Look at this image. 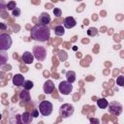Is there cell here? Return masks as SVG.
I'll return each instance as SVG.
<instances>
[{
	"instance_id": "4316f807",
	"label": "cell",
	"mask_w": 124,
	"mask_h": 124,
	"mask_svg": "<svg viewBox=\"0 0 124 124\" xmlns=\"http://www.w3.org/2000/svg\"><path fill=\"white\" fill-rule=\"evenodd\" d=\"M1 29H2V30H4V29H6V25H5L4 23H1Z\"/></svg>"
},
{
	"instance_id": "d6986e66",
	"label": "cell",
	"mask_w": 124,
	"mask_h": 124,
	"mask_svg": "<svg viewBox=\"0 0 124 124\" xmlns=\"http://www.w3.org/2000/svg\"><path fill=\"white\" fill-rule=\"evenodd\" d=\"M22 86H23L24 89H26V90H30V89L33 88L34 83H33V81H31V80H25Z\"/></svg>"
},
{
	"instance_id": "277c9868",
	"label": "cell",
	"mask_w": 124,
	"mask_h": 124,
	"mask_svg": "<svg viewBox=\"0 0 124 124\" xmlns=\"http://www.w3.org/2000/svg\"><path fill=\"white\" fill-rule=\"evenodd\" d=\"M13 40L11 36L7 33L0 34V49L1 50H7L12 46Z\"/></svg>"
},
{
	"instance_id": "8992f818",
	"label": "cell",
	"mask_w": 124,
	"mask_h": 124,
	"mask_svg": "<svg viewBox=\"0 0 124 124\" xmlns=\"http://www.w3.org/2000/svg\"><path fill=\"white\" fill-rule=\"evenodd\" d=\"M108 108L109 113H111V114H113V115H115V116L120 115V114L122 113V111H123V106H122L119 102H116V101L110 102V103L108 104Z\"/></svg>"
},
{
	"instance_id": "ac0fdd59",
	"label": "cell",
	"mask_w": 124,
	"mask_h": 124,
	"mask_svg": "<svg viewBox=\"0 0 124 124\" xmlns=\"http://www.w3.org/2000/svg\"><path fill=\"white\" fill-rule=\"evenodd\" d=\"M97 34H98V29H97V28H95V27H90V28H88V30H87V35H88L89 37H95Z\"/></svg>"
},
{
	"instance_id": "484cf974",
	"label": "cell",
	"mask_w": 124,
	"mask_h": 124,
	"mask_svg": "<svg viewBox=\"0 0 124 124\" xmlns=\"http://www.w3.org/2000/svg\"><path fill=\"white\" fill-rule=\"evenodd\" d=\"M39 111H40V110H38V109H36V108H34V109L32 110V112H31V114L33 115V117H38V116H39Z\"/></svg>"
},
{
	"instance_id": "6da1fadb",
	"label": "cell",
	"mask_w": 124,
	"mask_h": 124,
	"mask_svg": "<svg viewBox=\"0 0 124 124\" xmlns=\"http://www.w3.org/2000/svg\"><path fill=\"white\" fill-rule=\"evenodd\" d=\"M30 36L34 41L37 42H46L50 37V29L47 25L38 23L34 25L30 31Z\"/></svg>"
},
{
	"instance_id": "ffe728a7",
	"label": "cell",
	"mask_w": 124,
	"mask_h": 124,
	"mask_svg": "<svg viewBox=\"0 0 124 124\" xmlns=\"http://www.w3.org/2000/svg\"><path fill=\"white\" fill-rule=\"evenodd\" d=\"M16 7V3L15 2V1H10V2H8L7 3V5H6V9L8 10V11H13L15 8Z\"/></svg>"
},
{
	"instance_id": "7a4b0ae2",
	"label": "cell",
	"mask_w": 124,
	"mask_h": 124,
	"mask_svg": "<svg viewBox=\"0 0 124 124\" xmlns=\"http://www.w3.org/2000/svg\"><path fill=\"white\" fill-rule=\"evenodd\" d=\"M39 110H40V113L43 115V116H48L51 114L52 110H53V106L52 104L49 102V101H42L39 105Z\"/></svg>"
},
{
	"instance_id": "7c38bea8",
	"label": "cell",
	"mask_w": 124,
	"mask_h": 124,
	"mask_svg": "<svg viewBox=\"0 0 124 124\" xmlns=\"http://www.w3.org/2000/svg\"><path fill=\"white\" fill-rule=\"evenodd\" d=\"M33 118H34L33 115L30 112H28V111H25V112H23L20 115V120H21V122L23 124H29V123H31L32 120H33Z\"/></svg>"
},
{
	"instance_id": "3957f363",
	"label": "cell",
	"mask_w": 124,
	"mask_h": 124,
	"mask_svg": "<svg viewBox=\"0 0 124 124\" xmlns=\"http://www.w3.org/2000/svg\"><path fill=\"white\" fill-rule=\"evenodd\" d=\"M33 54L37 61H44L46 57V49L43 46H33Z\"/></svg>"
},
{
	"instance_id": "7402d4cb",
	"label": "cell",
	"mask_w": 124,
	"mask_h": 124,
	"mask_svg": "<svg viewBox=\"0 0 124 124\" xmlns=\"http://www.w3.org/2000/svg\"><path fill=\"white\" fill-rule=\"evenodd\" d=\"M58 56H59V59L62 60V61H64V60L67 59V53H66L65 50H60L58 52Z\"/></svg>"
},
{
	"instance_id": "8fae6325",
	"label": "cell",
	"mask_w": 124,
	"mask_h": 124,
	"mask_svg": "<svg viewBox=\"0 0 124 124\" xmlns=\"http://www.w3.org/2000/svg\"><path fill=\"white\" fill-rule=\"evenodd\" d=\"M24 77L21 74H16L13 77V83L16 86H22L24 83Z\"/></svg>"
},
{
	"instance_id": "4fadbf2b",
	"label": "cell",
	"mask_w": 124,
	"mask_h": 124,
	"mask_svg": "<svg viewBox=\"0 0 124 124\" xmlns=\"http://www.w3.org/2000/svg\"><path fill=\"white\" fill-rule=\"evenodd\" d=\"M50 20H51L50 16H49L47 13H42V14L39 16V23L47 25V24L50 22Z\"/></svg>"
},
{
	"instance_id": "30bf717a",
	"label": "cell",
	"mask_w": 124,
	"mask_h": 124,
	"mask_svg": "<svg viewBox=\"0 0 124 124\" xmlns=\"http://www.w3.org/2000/svg\"><path fill=\"white\" fill-rule=\"evenodd\" d=\"M22 61L24 62V64H27V65H29V64H32L33 63V61H34V54H33V52L31 53L30 51H24L23 52V54H22Z\"/></svg>"
},
{
	"instance_id": "e0dca14e",
	"label": "cell",
	"mask_w": 124,
	"mask_h": 124,
	"mask_svg": "<svg viewBox=\"0 0 124 124\" xmlns=\"http://www.w3.org/2000/svg\"><path fill=\"white\" fill-rule=\"evenodd\" d=\"M54 33L56 36H63L65 34V27L62 25H56L54 27Z\"/></svg>"
},
{
	"instance_id": "9a60e30c",
	"label": "cell",
	"mask_w": 124,
	"mask_h": 124,
	"mask_svg": "<svg viewBox=\"0 0 124 124\" xmlns=\"http://www.w3.org/2000/svg\"><path fill=\"white\" fill-rule=\"evenodd\" d=\"M97 106H98L100 108L104 109V108H108V102L107 101L106 98H100V99L97 100Z\"/></svg>"
},
{
	"instance_id": "603a6c76",
	"label": "cell",
	"mask_w": 124,
	"mask_h": 124,
	"mask_svg": "<svg viewBox=\"0 0 124 124\" xmlns=\"http://www.w3.org/2000/svg\"><path fill=\"white\" fill-rule=\"evenodd\" d=\"M20 13H21L20 9H19V8H16V7L12 11V15H13L14 16H16V17L19 16H20Z\"/></svg>"
},
{
	"instance_id": "2e32d148",
	"label": "cell",
	"mask_w": 124,
	"mask_h": 124,
	"mask_svg": "<svg viewBox=\"0 0 124 124\" xmlns=\"http://www.w3.org/2000/svg\"><path fill=\"white\" fill-rule=\"evenodd\" d=\"M66 78L69 82L73 83L76 81V73L74 71H68L66 73Z\"/></svg>"
},
{
	"instance_id": "cb8c5ba5",
	"label": "cell",
	"mask_w": 124,
	"mask_h": 124,
	"mask_svg": "<svg viewBox=\"0 0 124 124\" xmlns=\"http://www.w3.org/2000/svg\"><path fill=\"white\" fill-rule=\"evenodd\" d=\"M4 51L5 50H1V65H4L6 63V60L8 59V57L6 56V53Z\"/></svg>"
},
{
	"instance_id": "9c48e42d",
	"label": "cell",
	"mask_w": 124,
	"mask_h": 124,
	"mask_svg": "<svg viewBox=\"0 0 124 124\" xmlns=\"http://www.w3.org/2000/svg\"><path fill=\"white\" fill-rule=\"evenodd\" d=\"M76 24H77V21L73 16H67L63 19V26L67 29H71L75 27Z\"/></svg>"
},
{
	"instance_id": "f1b7e54d",
	"label": "cell",
	"mask_w": 124,
	"mask_h": 124,
	"mask_svg": "<svg viewBox=\"0 0 124 124\" xmlns=\"http://www.w3.org/2000/svg\"><path fill=\"white\" fill-rule=\"evenodd\" d=\"M75 1H78V2H80V1H82V0H75Z\"/></svg>"
},
{
	"instance_id": "83f0119b",
	"label": "cell",
	"mask_w": 124,
	"mask_h": 124,
	"mask_svg": "<svg viewBox=\"0 0 124 124\" xmlns=\"http://www.w3.org/2000/svg\"><path fill=\"white\" fill-rule=\"evenodd\" d=\"M91 122H95V123H99V120L98 119H90Z\"/></svg>"
},
{
	"instance_id": "44dd1931",
	"label": "cell",
	"mask_w": 124,
	"mask_h": 124,
	"mask_svg": "<svg viewBox=\"0 0 124 124\" xmlns=\"http://www.w3.org/2000/svg\"><path fill=\"white\" fill-rule=\"evenodd\" d=\"M116 83L119 86H124V76H118L116 78Z\"/></svg>"
},
{
	"instance_id": "52a82bcc",
	"label": "cell",
	"mask_w": 124,
	"mask_h": 124,
	"mask_svg": "<svg viewBox=\"0 0 124 124\" xmlns=\"http://www.w3.org/2000/svg\"><path fill=\"white\" fill-rule=\"evenodd\" d=\"M58 90L61 94L63 95H69L72 90H73V85L71 82H69L68 80H64V81H61L58 85Z\"/></svg>"
},
{
	"instance_id": "ba28073f",
	"label": "cell",
	"mask_w": 124,
	"mask_h": 124,
	"mask_svg": "<svg viewBox=\"0 0 124 124\" xmlns=\"http://www.w3.org/2000/svg\"><path fill=\"white\" fill-rule=\"evenodd\" d=\"M43 90L46 94H51L54 90V83L51 79H47L46 80V82L43 85Z\"/></svg>"
},
{
	"instance_id": "d4e9b609",
	"label": "cell",
	"mask_w": 124,
	"mask_h": 124,
	"mask_svg": "<svg viewBox=\"0 0 124 124\" xmlns=\"http://www.w3.org/2000/svg\"><path fill=\"white\" fill-rule=\"evenodd\" d=\"M53 15H54L55 16H60L62 15V12H61V10H60L59 8H54V10H53Z\"/></svg>"
},
{
	"instance_id": "5bb4252c",
	"label": "cell",
	"mask_w": 124,
	"mask_h": 124,
	"mask_svg": "<svg viewBox=\"0 0 124 124\" xmlns=\"http://www.w3.org/2000/svg\"><path fill=\"white\" fill-rule=\"evenodd\" d=\"M28 91H29V90L23 89V90H21L20 93H19V99H20L22 102H24V103H27V102L30 101V94H29Z\"/></svg>"
},
{
	"instance_id": "5b68a950",
	"label": "cell",
	"mask_w": 124,
	"mask_h": 124,
	"mask_svg": "<svg viewBox=\"0 0 124 124\" xmlns=\"http://www.w3.org/2000/svg\"><path fill=\"white\" fill-rule=\"evenodd\" d=\"M74 110L75 108L71 104H63L59 108V115L62 118H68L73 115Z\"/></svg>"
}]
</instances>
